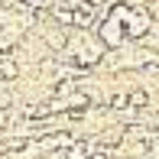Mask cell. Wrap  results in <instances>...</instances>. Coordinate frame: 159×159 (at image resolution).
<instances>
[{
  "mask_svg": "<svg viewBox=\"0 0 159 159\" xmlns=\"http://www.w3.org/2000/svg\"><path fill=\"white\" fill-rule=\"evenodd\" d=\"M94 33H98V39L104 42L107 49H120V46H127V42H130V39H127V26L120 23V20L107 16V13L101 16V23L94 26Z\"/></svg>",
  "mask_w": 159,
  "mask_h": 159,
  "instance_id": "1",
  "label": "cell"
},
{
  "mask_svg": "<svg viewBox=\"0 0 159 159\" xmlns=\"http://www.w3.org/2000/svg\"><path fill=\"white\" fill-rule=\"evenodd\" d=\"M23 75V65L16 62V55H0V81H16Z\"/></svg>",
  "mask_w": 159,
  "mask_h": 159,
  "instance_id": "2",
  "label": "cell"
},
{
  "mask_svg": "<svg viewBox=\"0 0 159 159\" xmlns=\"http://www.w3.org/2000/svg\"><path fill=\"white\" fill-rule=\"evenodd\" d=\"M127 94H130V107L133 111H146L149 107V91L146 88H130Z\"/></svg>",
  "mask_w": 159,
  "mask_h": 159,
  "instance_id": "3",
  "label": "cell"
}]
</instances>
